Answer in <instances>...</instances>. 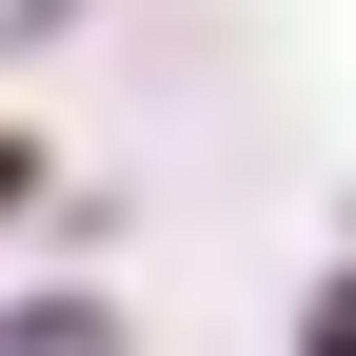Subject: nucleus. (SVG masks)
<instances>
[{
    "label": "nucleus",
    "mask_w": 356,
    "mask_h": 356,
    "mask_svg": "<svg viewBox=\"0 0 356 356\" xmlns=\"http://www.w3.org/2000/svg\"><path fill=\"white\" fill-rule=\"evenodd\" d=\"M0 356H119V317H99V297H20V317H0Z\"/></svg>",
    "instance_id": "f257e3e1"
},
{
    "label": "nucleus",
    "mask_w": 356,
    "mask_h": 356,
    "mask_svg": "<svg viewBox=\"0 0 356 356\" xmlns=\"http://www.w3.org/2000/svg\"><path fill=\"white\" fill-rule=\"evenodd\" d=\"M297 356H356V297H317V337H297Z\"/></svg>",
    "instance_id": "f03ea898"
},
{
    "label": "nucleus",
    "mask_w": 356,
    "mask_h": 356,
    "mask_svg": "<svg viewBox=\"0 0 356 356\" xmlns=\"http://www.w3.org/2000/svg\"><path fill=\"white\" fill-rule=\"evenodd\" d=\"M0 198H40V139H0Z\"/></svg>",
    "instance_id": "7ed1b4c3"
}]
</instances>
